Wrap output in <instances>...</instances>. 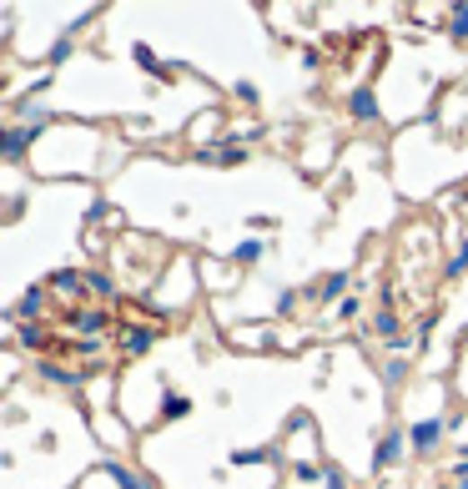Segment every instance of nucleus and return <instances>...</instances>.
<instances>
[{"label": "nucleus", "instance_id": "nucleus-24", "mask_svg": "<svg viewBox=\"0 0 468 489\" xmlns=\"http://www.w3.org/2000/svg\"><path fill=\"white\" fill-rule=\"evenodd\" d=\"M278 459V449H237L232 454V464H237V469H252V464H272Z\"/></svg>", "mask_w": 468, "mask_h": 489}, {"label": "nucleus", "instance_id": "nucleus-26", "mask_svg": "<svg viewBox=\"0 0 468 489\" xmlns=\"http://www.w3.org/2000/svg\"><path fill=\"white\" fill-rule=\"evenodd\" d=\"M297 303H303V293H297V288H282V293H278V318H292Z\"/></svg>", "mask_w": 468, "mask_h": 489}, {"label": "nucleus", "instance_id": "nucleus-18", "mask_svg": "<svg viewBox=\"0 0 468 489\" xmlns=\"http://www.w3.org/2000/svg\"><path fill=\"white\" fill-rule=\"evenodd\" d=\"M86 288H91V298H116L121 293V283H116L111 268H86Z\"/></svg>", "mask_w": 468, "mask_h": 489}, {"label": "nucleus", "instance_id": "nucleus-35", "mask_svg": "<svg viewBox=\"0 0 468 489\" xmlns=\"http://www.w3.org/2000/svg\"><path fill=\"white\" fill-rule=\"evenodd\" d=\"M448 429H454V434H468V413H454V419H448Z\"/></svg>", "mask_w": 468, "mask_h": 489}, {"label": "nucleus", "instance_id": "nucleus-14", "mask_svg": "<svg viewBox=\"0 0 468 489\" xmlns=\"http://www.w3.org/2000/svg\"><path fill=\"white\" fill-rule=\"evenodd\" d=\"M11 121H21V127H51L56 111H51V106H40V102H15L11 106Z\"/></svg>", "mask_w": 468, "mask_h": 489}, {"label": "nucleus", "instance_id": "nucleus-19", "mask_svg": "<svg viewBox=\"0 0 468 489\" xmlns=\"http://www.w3.org/2000/svg\"><path fill=\"white\" fill-rule=\"evenodd\" d=\"M187 413H191V399H187V394H177V388H166L156 419H162V424H177V419H187Z\"/></svg>", "mask_w": 468, "mask_h": 489}, {"label": "nucleus", "instance_id": "nucleus-15", "mask_svg": "<svg viewBox=\"0 0 468 489\" xmlns=\"http://www.w3.org/2000/svg\"><path fill=\"white\" fill-rule=\"evenodd\" d=\"M378 374H383V388H388V394H398V388L408 384V374H413V359H398V353H388Z\"/></svg>", "mask_w": 468, "mask_h": 489}, {"label": "nucleus", "instance_id": "nucleus-9", "mask_svg": "<svg viewBox=\"0 0 468 489\" xmlns=\"http://www.w3.org/2000/svg\"><path fill=\"white\" fill-rule=\"evenodd\" d=\"M348 288H353V272L338 268V272H328V278H317V283L307 288V298H313V303H342Z\"/></svg>", "mask_w": 468, "mask_h": 489}, {"label": "nucleus", "instance_id": "nucleus-34", "mask_svg": "<svg viewBox=\"0 0 468 489\" xmlns=\"http://www.w3.org/2000/svg\"><path fill=\"white\" fill-rule=\"evenodd\" d=\"M102 218H106V202H102V197H96V202L86 207V222H102Z\"/></svg>", "mask_w": 468, "mask_h": 489}, {"label": "nucleus", "instance_id": "nucleus-30", "mask_svg": "<svg viewBox=\"0 0 468 489\" xmlns=\"http://www.w3.org/2000/svg\"><path fill=\"white\" fill-rule=\"evenodd\" d=\"M292 475L303 479V485H322V469H317V464H297V469H292Z\"/></svg>", "mask_w": 468, "mask_h": 489}, {"label": "nucleus", "instance_id": "nucleus-31", "mask_svg": "<svg viewBox=\"0 0 468 489\" xmlns=\"http://www.w3.org/2000/svg\"><path fill=\"white\" fill-rule=\"evenodd\" d=\"M232 96H237V102H247V106H257V86H252V81H237V86H232Z\"/></svg>", "mask_w": 468, "mask_h": 489}, {"label": "nucleus", "instance_id": "nucleus-8", "mask_svg": "<svg viewBox=\"0 0 468 489\" xmlns=\"http://www.w3.org/2000/svg\"><path fill=\"white\" fill-rule=\"evenodd\" d=\"M51 293H61V298H71V303H86L91 298V288H86V268H56L51 272Z\"/></svg>", "mask_w": 468, "mask_h": 489}, {"label": "nucleus", "instance_id": "nucleus-16", "mask_svg": "<svg viewBox=\"0 0 468 489\" xmlns=\"http://www.w3.org/2000/svg\"><path fill=\"white\" fill-rule=\"evenodd\" d=\"M262 258H267V243H262V237H242V243L232 247V268H257Z\"/></svg>", "mask_w": 468, "mask_h": 489}, {"label": "nucleus", "instance_id": "nucleus-7", "mask_svg": "<svg viewBox=\"0 0 468 489\" xmlns=\"http://www.w3.org/2000/svg\"><path fill=\"white\" fill-rule=\"evenodd\" d=\"M348 116L363 121V127H378V121H383L378 91H373V86H353V91H348Z\"/></svg>", "mask_w": 468, "mask_h": 489}, {"label": "nucleus", "instance_id": "nucleus-25", "mask_svg": "<svg viewBox=\"0 0 468 489\" xmlns=\"http://www.w3.org/2000/svg\"><path fill=\"white\" fill-rule=\"evenodd\" d=\"M322 489H353V479L342 464H322Z\"/></svg>", "mask_w": 468, "mask_h": 489}, {"label": "nucleus", "instance_id": "nucleus-2", "mask_svg": "<svg viewBox=\"0 0 468 489\" xmlns=\"http://www.w3.org/2000/svg\"><path fill=\"white\" fill-rule=\"evenodd\" d=\"M448 434H454V429H448V419H443V413L408 424V439H413V454H418V459H433V454L443 449V439H448Z\"/></svg>", "mask_w": 468, "mask_h": 489}, {"label": "nucleus", "instance_id": "nucleus-27", "mask_svg": "<svg viewBox=\"0 0 468 489\" xmlns=\"http://www.w3.org/2000/svg\"><path fill=\"white\" fill-rule=\"evenodd\" d=\"M433 323H438V313H418V318H413V338H418V348L428 343V333H433Z\"/></svg>", "mask_w": 468, "mask_h": 489}, {"label": "nucleus", "instance_id": "nucleus-13", "mask_svg": "<svg viewBox=\"0 0 468 489\" xmlns=\"http://www.w3.org/2000/svg\"><path fill=\"white\" fill-rule=\"evenodd\" d=\"M46 303H51V293H46V288L36 283V288H26V293H21V303H15L11 313H15L21 323H36L40 313H46Z\"/></svg>", "mask_w": 468, "mask_h": 489}, {"label": "nucleus", "instance_id": "nucleus-21", "mask_svg": "<svg viewBox=\"0 0 468 489\" xmlns=\"http://www.w3.org/2000/svg\"><path fill=\"white\" fill-rule=\"evenodd\" d=\"M15 343L26 348V353H40V348H46V328H40V323H21V328H15Z\"/></svg>", "mask_w": 468, "mask_h": 489}, {"label": "nucleus", "instance_id": "nucleus-29", "mask_svg": "<svg viewBox=\"0 0 468 489\" xmlns=\"http://www.w3.org/2000/svg\"><path fill=\"white\" fill-rule=\"evenodd\" d=\"M81 353V359H102V348H106V338H81V343H71Z\"/></svg>", "mask_w": 468, "mask_h": 489}, {"label": "nucleus", "instance_id": "nucleus-28", "mask_svg": "<svg viewBox=\"0 0 468 489\" xmlns=\"http://www.w3.org/2000/svg\"><path fill=\"white\" fill-rule=\"evenodd\" d=\"M358 313H363V298H358V293H348V298L338 303V318H342V323H353Z\"/></svg>", "mask_w": 468, "mask_h": 489}, {"label": "nucleus", "instance_id": "nucleus-11", "mask_svg": "<svg viewBox=\"0 0 468 489\" xmlns=\"http://www.w3.org/2000/svg\"><path fill=\"white\" fill-rule=\"evenodd\" d=\"M96 469H102V475L111 479L116 489H152V479L141 475L137 464H127V459H102V464H96Z\"/></svg>", "mask_w": 468, "mask_h": 489}, {"label": "nucleus", "instance_id": "nucleus-12", "mask_svg": "<svg viewBox=\"0 0 468 489\" xmlns=\"http://www.w3.org/2000/svg\"><path fill=\"white\" fill-rule=\"evenodd\" d=\"M367 333L383 338V343H393L398 333H408V328H403V313H398V308H378V313H373V323H367Z\"/></svg>", "mask_w": 468, "mask_h": 489}, {"label": "nucleus", "instance_id": "nucleus-3", "mask_svg": "<svg viewBox=\"0 0 468 489\" xmlns=\"http://www.w3.org/2000/svg\"><path fill=\"white\" fill-rule=\"evenodd\" d=\"M191 156H197L202 167H222V172H227V167H242V162H247V156H252V152H247V142H237V137H227V142H216V147H197V152H191Z\"/></svg>", "mask_w": 468, "mask_h": 489}, {"label": "nucleus", "instance_id": "nucleus-10", "mask_svg": "<svg viewBox=\"0 0 468 489\" xmlns=\"http://www.w3.org/2000/svg\"><path fill=\"white\" fill-rule=\"evenodd\" d=\"M106 323H111V313H106V308H86V303L66 313V328H71V333H81V338H102Z\"/></svg>", "mask_w": 468, "mask_h": 489}, {"label": "nucleus", "instance_id": "nucleus-17", "mask_svg": "<svg viewBox=\"0 0 468 489\" xmlns=\"http://www.w3.org/2000/svg\"><path fill=\"white\" fill-rule=\"evenodd\" d=\"M131 61H137L141 71H146V76H172V66H166L162 56H156L152 46H146V40H137V46H131Z\"/></svg>", "mask_w": 468, "mask_h": 489}, {"label": "nucleus", "instance_id": "nucleus-1", "mask_svg": "<svg viewBox=\"0 0 468 489\" xmlns=\"http://www.w3.org/2000/svg\"><path fill=\"white\" fill-rule=\"evenodd\" d=\"M403 454H413V439H408V424H383L378 444H373V475H388L403 464Z\"/></svg>", "mask_w": 468, "mask_h": 489}, {"label": "nucleus", "instance_id": "nucleus-22", "mask_svg": "<svg viewBox=\"0 0 468 489\" xmlns=\"http://www.w3.org/2000/svg\"><path fill=\"white\" fill-rule=\"evenodd\" d=\"M71 56H76V40H71V36H56L51 51H46V66H66Z\"/></svg>", "mask_w": 468, "mask_h": 489}, {"label": "nucleus", "instance_id": "nucleus-20", "mask_svg": "<svg viewBox=\"0 0 468 489\" xmlns=\"http://www.w3.org/2000/svg\"><path fill=\"white\" fill-rule=\"evenodd\" d=\"M443 26H448L454 40H468V0H454V5L443 11Z\"/></svg>", "mask_w": 468, "mask_h": 489}, {"label": "nucleus", "instance_id": "nucleus-32", "mask_svg": "<svg viewBox=\"0 0 468 489\" xmlns=\"http://www.w3.org/2000/svg\"><path fill=\"white\" fill-rule=\"evenodd\" d=\"M242 227H252V232H267V227H278V222L267 218V212H252V218L242 222Z\"/></svg>", "mask_w": 468, "mask_h": 489}, {"label": "nucleus", "instance_id": "nucleus-33", "mask_svg": "<svg viewBox=\"0 0 468 489\" xmlns=\"http://www.w3.org/2000/svg\"><path fill=\"white\" fill-rule=\"evenodd\" d=\"M448 479H454V489H468V464H464V459H458V464H454V469H448Z\"/></svg>", "mask_w": 468, "mask_h": 489}, {"label": "nucleus", "instance_id": "nucleus-23", "mask_svg": "<svg viewBox=\"0 0 468 489\" xmlns=\"http://www.w3.org/2000/svg\"><path fill=\"white\" fill-rule=\"evenodd\" d=\"M464 272H468V237H464V243H458V253H454V258L443 262V278H448V283H458Z\"/></svg>", "mask_w": 468, "mask_h": 489}, {"label": "nucleus", "instance_id": "nucleus-6", "mask_svg": "<svg viewBox=\"0 0 468 489\" xmlns=\"http://www.w3.org/2000/svg\"><path fill=\"white\" fill-rule=\"evenodd\" d=\"M91 378V369H61L56 359H36V384H51V388H81Z\"/></svg>", "mask_w": 468, "mask_h": 489}, {"label": "nucleus", "instance_id": "nucleus-36", "mask_svg": "<svg viewBox=\"0 0 468 489\" xmlns=\"http://www.w3.org/2000/svg\"><path fill=\"white\" fill-rule=\"evenodd\" d=\"M458 343H464V348H468V328H464V338H458Z\"/></svg>", "mask_w": 468, "mask_h": 489}, {"label": "nucleus", "instance_id": "nucleus-5", "mask_svg": "<svg viewBox=\"0 0 468 489\" xmlns=\"http://www.w3.org/2000/svg\"><path fill=\"white\" fill-rule=\"evenodd\" d=\"M152 348H156L152 323H127V328L116 333V353H121V359H141V353H152Z\"/></svg>", "mask_w": 468, "mask_h": 489}, {"label": "nucleus", "instance_id": "nucleus-4", "mask_svg": "<svg viewBox=\"0 0 468 489\" xmlns=\"http://www.w3.org/2000/svg\"><path fill=\"white\" fill-rule=\"evenodd\" d=\"M31 142H40V127H21V121H5V137H0V156L5 162H26L31 156Z\"/></svg>", "mask_w": 468, "mask_h": 489}]
</instances>
